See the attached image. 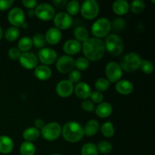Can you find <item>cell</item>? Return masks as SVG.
<instances>
[{"instance_id": "obj_1", "label": "cell", "mask_w": 155, "mask_h": 155, "mask_svg": "<svg viewBox=\"0 0 155 155\" xmlns=\"http://www.w3.org/2000/svg\"><path fill=\"white\" fill-rule=\"evenodd\" d=\"M85 58L89 61H97L101 59L105 53V47L103 41L98 38H89L82 45Z\"/></svg>"}, {"instance_id": "obj_2", "label": "cell", "mask_w": 155, "mask_h": 155, "mask_svg": "<svg viewBox=\"0 0 155 155\" xmlns=\"http://www.w3.org/2000/svg\"><path fill=\"white\" fill-rule=\"evenodd\" d=\"M61 134L67 142L75 143L80 142L84 136L83 127L76 121H69L61 128Z\"/></svg>"}, {"instance_id": "obj_3", "label": "cell", "mask_w": 155, "mask_h": 155, "mask_svg": "<svg viewBox=\"0 0 155 155\" xmlns=\"http://www.w3.org/2000/svg\"><path fill=\"white\" fill-rule=\"evenodd\" d=\"M104 44L105 50L113 56H119L124 51V42L122 39L117 34L107 36Z\"/></svg>"}, {"instance_id": "obj_4", "label": "cell", "mask_w": 155, "mask_h": 155, "mask_svg": "<svg viewBox=\"0 0 155 155\" xmlns=\"http://www.w3.org/2000/svg\"><path fill=\"white\" fill-rule=\"evenodd\" d=\"M141 62L142 59L137 53L130 52L123 58L120 65L123 71L131 73L140 68Z\"/></svg>"}, {"instance_id": "obj_5", "label": "cell", "mask_w": 155, "mask_h": 155, "mask_svg": "<svg viewBox=\"0 0 155 155\" xmlns=\"http://www.w3.org/2000/svg\"><path fill=\"white\" fill-rule=\"evenodd\" d=\"M111 30V23L107 18H101L95 21L92 26V33L95 38L105 37Z\"/></svg>"}, {"instance_id": "obj_6", "label": "cell", "mask_w": 155, "mask_h": 155, "mask_svg": "<svg viewBox=\"0 0 155 155\" xmlns=\"http://www.w3.org/2000/svg\"><path fill=\"white\" fill-rule=\"evenodd\" d=\"M82 16L87 20L96 18L99 13V5L95 0H86L80 5Z\"/></svg>"}, {"instance_id": "obj_7", "label": "cell", "mask_w": 155, "mask_h": 155, "mask_svg": "<svg viewBox=\"0 0 155 155\" xmlns=\"http://www.w3.org/2000/svg\"><path fill=\"white\" fill-rule=\"evenodd\" d=\"M61 126L56 122L48 123L45 124L41 130L42 137L47 141H54L58 139L61 134Z\"/></svg>"}, {"instance_id": "obj_8", "label": "cell", "mask_w": 155, "mask_h": 155, "mask_svg": "<svg viewBox=\"0 0 155 155\" xmlns=\"http://www.w3.org/2000/svg\"><path fill=\"white\" fill-rule=\"evenodd\" d=\"M35 15L39 20L43 21H48L54 18L55 11L51 5L48 3H40L37 5L35 8Z\"/></svg>"}, {"instance_id": "obj_9", "label": "cell", "mask_w": 155, "mask_h": 155, "mask_svg": "<svg viewBox=\"0 0 155 155\" xmlns=\"http://www.w3.org/2000/svg\"><path fill=\"white\" fill-rule=\"evenodd\" d=\"M105 74L107 80L110 83H117L122 77L123 70L120 65L117 62H109L105 67Z\"/></svg>"}, {"instance_id": "obj_10", "label": "cell", "mask_w": 155, "mask_h": 155, "mask_svg": "<svg viewBox=\"0 0 155 155\" xmlns=\"http://www.w3.org/2000/svg\"><path fill=\"white\" fill-rule=\"evenodd\" d=\"M75 65V60L71 56L62 55L56 61V69L61 74H68L73 71Z\"/></svg>"}, {"instance_id": "obj_11", "label": "cell", "mask_w": 155, "mask_h": 155, "mask_svg": "<svg viewBox=\"0 0 155 155\" xmlns=\"http://www.w3.org/2000/svg\"><path fill=\"white\" fill-rule=\"evenodd\" d=\"M37 58L41 63L43 64V65L48 66L56 62L58 59V54L55 50L52 48H42L38 52Z\"/></svg>"}, {"instance_id": "obj_12", "label": "cell", "mask_w": 155, "mask_h": 155, "mask_svg": "<svg viewBox=\"0 0 155 155\" xmlns=\"http://www.w3.org/2000/svg\"><path fill=\"white\" fill-rule=\"evenodd\" d=\"M8 20L13 27L18 28L25 23V14L21 8H13L8 14Z\"/></svg>"}, {"instance_id": "obj_13", "label": "cell", "mask_w": 155, "mask_h": 155, "mask_svg": "<svg viewBox=\"0 0 155 155\" xmlns=\"http://www.w3.org/2000/svg\"><path fill=\"white\" fill-rule=\"evenodd\" d=\"M54 24L58 30H68L72 26L73 19L67 12H59L54 17Z\"/></svg>"}, {"instance_id": "obj_14", "label": "cell", "mask_w": 155, "mask_h": 155, "mask_svg": "<svg viewBox=\"0 0 155 155\" xmlns=\"http://www.w3.org/2000/svg\"><path fill=\"white\" fill-rule=\"evenodd\" d=\"M19 62L20 64L25 69L33 70L37 67L39 59L35 54L27 51L21 53L19 58Z\"/></svg>"}, {"instance_id": "obj_15", "label": "cell", "mask_w": 155, "mask_h": 155, "mask_svg": "<svg viewBox=\"0 0 155 155\" xmlns=\"http://www.w3.org/2000/svg\"><path fill=\"white\" fill-rule=\"evenodd\" d=\"M74 84L69 80H61L56 86V92L61 98H68L74 92Z\"/></svg>"}, {"instance_id": "obj_16", "label": "cell", "mask_w": 155, "mask_h": 155, "mask_svg": "<svg viewBox=\"0 0 155 155\" xmlns=\"http://www.w3.org/2000/svg\"><path fill=\"white\" fill-rule=\"evenodd\" d=\"M82 49V45L76 39H69L66 41L63 45V51L67 55H74L77 54Z\"/></svg>"}, {"instance_id": "obj_17", "label": "cell", "mask_w": 155, "mask_h": 155, "mask_svg": "<svg viewBox=\"0 0 155 155\" xmlns=\"http://www.w3.org/2000/svg\"><path fill=\"white\" fill-rule=\"evenodd\" d=\"M62 37V33L60 30L56 27H51L46 31L45 35V39L46 42L50 45H54L58 43Z\"/></svg>"}, {"instance_id": "obj_18", "label": "cell", "mask_w": 155, "mask_h": 155, "mask_svg": "<svg viewBox=\"0 0 155 155\" xmlns=\"http://www.w3.org/2000/svg\"><path fill=\"white\" fill-rule=\"evenodd\" d=\"M74 92H75L77 97L83 100L87 99L92 92L90 86L85 82H80L77 83L74 87Z\"/></svg>"}, {"instance_id": "obj_19", "label": "cell", "mask_w": 155, "mask_h": 155, "mask_svg": "<svg viewBox=\"0 0 155 155\" xmlns=\"http://www.w3.org/2000/svg\"><path fill=\"white\" fill-rule=\"evenodd\" d=\"M115 89L118 93L121 95H130L133 92L134 89L133 84L130 81L127 80H120L119 81L117 82Z\"/></svg>"}, {"instance_id": "obj_20", "label": "cell", "mask_w": 155, "mask_h": 155, "mask_svg": "<svg viewBox=\"0 0 155 155\" xmlns=\"http://www.w3.org/2000/svg\"><path fill=\"white\" fill-rule=\"evenodd\" d=\"M51 70L49 67L45 66V65H39L35 68L34 75L38 80L45 81L48 80L51 77Z\"/></svg>"}, {"instance_id": "obj_21", "label": "cell", "mask_w": 155, "mask_h": 155, "mask_svg": "<svg viewBox=\"0 0 155 155\" xmlns=\"http://www.w3.org/2000/svg\"><path fill=\"white\" fill-rule=\"evenodd\" d=\"M13 148V140L9 136H0V153L1 154H9L12 152Z\"/></svg>"}, {"instance_id": "obj_22", "label": "cell", "mask_w": 155, "mask_h": 155, "mask_svg": "<svg viewBox=\"0 0 155 155\" xmlns=\"http://www.w3.org/2000/svg\"><path fill=\"white\" fill-rule=\"evenodd\" d=\"M113 112V107L108 102H101L95 108V113L97 116L101 118H107L111 115Z\"/></svg>"}, {"instance_id": "obj_23", "label": "cell", "mask_w": 155, "mask_h": 155, "mask_svg": "<svg viewBox=\"0 0 155 155\" xmlns=\"http://www.w3.org/2000/svg\"><path fill=\"white\" fill-rule=\"evenodd\" d=\"M114 12L117 15H124L130 10V4L126 0H117L112 6Z\"/></svg>"}, {"instance_id": "obj_24", "label": "cell", "mask_w": 155, "mask_h": 155, "mask_svg": "<svg viewBox=\"0 0 155 155\" xmlns=\"http://www.w3.org/2000/svg\"><path fill=\"white\" fill-rule=\"evenodd\" d=\"M99 124L95 120H91L86 124L83 127V133L86 136H92L96 134L99 130Z\"/></svg>"}, {"instance_id": "obj_25", "label": "cell", "mask_w": 155, "mask_h": 155, "mask_svg": "<svg viewBox=\"0 0 155 155\" xmlns=\"http://www.w3.org/2000/svg\"><path fill=\"white\" fill-rule=\"evenodd\" d=\"M39 136H40V132L35 127H29L26 129L23 133V138L27 142H30L36 141V139H39Z\"/></svg>"}, {"instance_id": "obj_26", "label": "cell", "mask_w": 155, "mask_h": 155, "mask_svg": "<svg viewBox=\"0 0 155 155\" xmlns=\"http://www.w3.org/2000/svg\"><path fill=\"white\" fill-rule=\"evenodd\" d=\"M74 38L79 42H84L89 39V32L84 27H77L74 31Z\"/></svg>"}, {"instance_id": "obj_27", "label": "cell", "mask_w": 155, "mask_h": 155, "mask_svg": "<svg viewBox=\"0 0 155 155\" xmlns=\"http://www.w3.org/2000/svg\"><path fill=\"white\" fill-rule=\"evenodd\" d=\"M32 47H33L32 39L28 36L22 37L18 43V48L21 52V51L22 52H27L31 49Z\"/></svg>"}, {"instance_id": "obj_28", "label": "cell", "mask_w": 155, "mask_h": 155, "mask_svg": "<svg viewBox=\"0 0 155 155\" xmlns=\"http://www.w3.org/2000/svg\"><path fill=\"white\" fill-rule=\"evenodd\" d=\"M5 38L8 42H14L18 39L20 36L19 28L15 27H10L5 32Z\"/></svg>"}, {"instance_id": "obj_29", "label": "cell", "mask_w": 155, "mask_h": 155, "mask_svg": "<svg viewBox=\"0 0 155 155\" xmlns=\"http://www.w3.org/2000/svg\"><path fill=\"white\" fill-rule=\"evenodd\" d=\"M36 152V147L32 142H24L20 147L21 155H34Z\"/></svg>"}, {"instance_id": "obj_30", "label": "cell", "mask_w": 155, "mask_h": 155, "mask_svg": "<svg viewBox=\"0 0 155 155\" xmlns=\"http://www.w3.org/2000/svg\"><path fill=\"white\" fill-rule=\"evenodd\" d=\"M101 133L105 138H111L114 135V127L110 122L107 121L103 124L101 127Z\"/></svg>"}, {"instance_id": "obj_31", "label": "cell", "mask_w": 155, "mask_h": 155, "mask_svg": "<svg viewBox=\"0 0 155 155\" xmlns=\"http://www.w3.org/2000/svg\"><path fill=\"white\" fill-rule=\"evenodd\" d=\"M82 155H98V151L96 145L93 143H86L81 149Z\"/></svg>"}, {"instance_id": "obj_32", "label": "cell", "mask_w": 155, "mask_h": 155, "mask_svg": "<svg viewBox=\"0 0 155 155\" xmlns=\"http://www.w3.org/2000/svg\"><path fill=\"white\" fill-rule=\"evenodd\" d=\"M145 3L142 0H135L130 5V9L133 14H140L145 10Z\"/></svg>"}, {"instance_id": "obj_33", "label": "cell", "mask_w": 155, "mask_h": 155, "mask_svg": "<svg viewBox=\"0 0 155 155\" xmlns=\"http://www.w3.org/2000/svg\"><path fill=\"white\" fill-rule=\"evenodd\" d=\"M110 83L106 78H98L95 83V87L98 92H105L110 87Z\"/></svg>"}, {"instance_id": "obj_34", "label": "cell", "mask_w": 155, "mask_h": 155, "mask_svg": "<svg viewBox=\"0 0 155 155\" xmlns=\"http://www.w3.org/2000/svg\"><path fill=\"white\" fill-rule=\"evenodd\" d=\"M66 8L67 12H68L67 13L68 15H70L71 16V15H76L80 12V3L77 0H73V1H71L68 3V5H66Z\"/></svg>"}, {"instance_id": "obj_35", "label": "cell", "mask_w": 155, "mask_h": 155, "mask_svg": "<svg viewBox=\"0 0 155 155\" xmlns=\"http://www.w3.org/2000/svg\"><path fill=\"white\" fill-rule=\"evenodd\" d=\"M32 42H33V45L38 48H42L45 46L46 41H45V36H43L41 33H37L35 34L32 38Z\"/></svg>"}, {"instance_id": "obj_36", "label": "cell", "mask_w": 155, "mask_h": 155, "mask_svg": "<svg viewBox=\"0 0 155 155\" xmlns=\"http://www.w3.org/2000/svg\"><path fill=\"white\" fill-rule=\"evenodd\" d=\"M96 146L98 148V151L104 154L111 152L112 148H113L110 142H107V141H101V142H98Z\"/></svg>"}, {"instance_id": "obj_37", "label": "cell", "mask_w": 155, "mask_h": 155, "mask_svg": "<svg viewBox=\"0 0 155 155\" xmlns=\"http://www.w3.org/2000/svg\"><path fill=\"white\" fill-rule=\"evenodd\" d=\"M77 71H86L89 67V61L85 57H80L75 61V65Z\"/></svg>"}, {"instance_id": "obj_38", "label": "cell", "mask_w": 155, "mask_h": 155, "mask_svg": "<svg viewBox=\"0 0 155 155\" xmlns=\"http://www.w3.org/2000/svg\"><path fill=\"white\" fill-rule=\"evenodd\" d=\"M141 71L145 74H151L154 70V66L151 61L148 60H142L140 68Z\"/></svg>"}, {"instance_id": "obj_39", "label": "cell", "mask_w": 155, "mask_h": 155, "mask_svg": "<svg viewBox=\"0 0 155 155\" xmlns=\"http://www.w3.org/2000/svg\"><path fill=\"white\" fill-rule=\"evenodd\" d=\"M82 74L80 73V71H77V70H74V71H72L70 72L69 75H68V79H69V81L71 82V83H77L81 80Z\"/></svg>"}, {"instance_id": "obj_40", "label": "cell", "mask_w": 155, "mask_h": 155, "mask_svg": "<svg viewBox=\"0 0 155 155\" xmlns=\"http://www.w3.org/2000/svg\"><path fill=\"white\" fill-rule=\"evenodd\" d=\"M126 26V21L123 18H116L114 20L113 24H111V27H113L116 31L124 30Z\"/></svg>"}, {"instance_id": "obj_41", "label": "cell", "mask_w": 155, "mask_h": 155, "mask_svg": "<svg viewBox=\"0 0 155 155\" xmlns=\"http://www.w3.org/2000/svg\"><path fill=\"white\" fill-rule=\"evenodd\" d=\"M89 98H91L90 101L93 103H96V104H100V103L102 102L103 98V94L101 92H98V91H94V92H91L90 95H89Z\"/></svg>"}, {"instance_id": "obj_42", "label": "cell", "mask_w": 155, "mask_h": 155, "mask_svg": "<svg viewBox=\"0 0 155 155\" xmlns=\"http://www.w3.org/2000/svg\"><path fill=\"white\" fill-rule=\"evenodd\" d=\"M21 52L19 51L18 48H15V47H13V48H10L8 51V58L10 59H12V61H16L19 60V58L21 56Z\"/></svg>"}, {"instance_id": "obj_43", "label": "cell", "mask_w": 155, "mask_h": 155, "mask_svg": "<svg viewBox=\"0 0 155 155\" xmlns=\"http://www.w3.org/2000/svg\"><path fill=\"white\" fill-rule=\"evenodd\" d=\"M81 107L83 110L87 112H92L95 110V105L94 103L90 100L86 99L81 103Z\"/></svg>"}, {"instance_id": "obj_44", "label": "cell", "mask_w": 155, "mask_h": 155, "mask_svg": "<svg viewBox=\"0 0 155 155\" xmlns=\"http://www.w3.org/2000/svg\"><path fill=\"white\" fill-rule=\"evenodd\" d=\"M13 4V0H0V11H5L10 8Z\"/></svg>"}, {"instance_id": "obj_45", "label": "cell", "mask_w": 155, "mask_h": 155, "mask_svg": "<svg viewBox=\"0 0 155 155\" xmlns=\"http://www.w3.org/2000/svg\"><path fill=\"white\" fill-rule=\"evenodd\" d=\"M23 5L27 8L30 9H34L37 6L38 3L36 0H23L22 1Z\"/></svg>"}, {"instance_id": "obj_46", "label": "cell", "mask_w": 155, "mask_h": 155, "mask_svg": "<svg viewBox=\"0 0 155 155\" xmlns=\"http://www.w3.org/2000/svg\"><path fill=\"white\" fill-rule=\"evenodd\" d=\"M44 126H45V123L42 119L38 118V119H36L34 120V127L37 130H42Z\"/></svg>"}, {"instance_id": "obj_47", "label": "cell", "mask_w": 155, "mask_h": 155, "mask_svg": "<svg viewBox=\"0 0 155 155\" xmlns=\"http://www.w3.org/2000/svg\"><path fill=\"white\" fill-rule=\"evenodd\" d=\"M54 4L55 5L57 8H64V6L65 7L66 5V1H64V0H58V1H54Z\"/></svg>"}, {"instance_id": "obj_48", "label": "cell", "mask_w": 155, "mask_h": 155, "mask_svg": "<svg viewBox=\"0 0 155 155\" xmlns=\"http://www.w3.org/2000/svg\"><path fill=\"white\" fill-rule=\"evenodd\" d=\"M27 15L29 17H33L35 15V11L34 9H30L28 12H27Z\"/></svg>"}, {"instance_id": "obj_49", "label": "cell", "mask_w": 155, "mask_h": 155, "mask_svg": "<svg viewBox=\"0 0 155 155\" xmlns=\"http://www.w3.org/2000/svg\"><path fill=\"white\" fill-rule=\"evenodd\" d=\"M3 36V31H2V27H0V39L2 38Z\"/></svg>"}, {"instance_id": "obj_50", "label": "cell", "mask_w": 155, "mask_h": 155, "mask_svg": "<svg viewBox=\"0 0 155 155\" xmlns=\"http://www.w3.org/2000/svg\"><path fill=\"white\" fill-rule=\"evenodd\" d=\"M27 27H28V24H27V23H24V24H23V25L22 26H21V27H22V28L23 29H26V28H27Z\"/></svg>"}, {"instance_id": "obj_51", "label": "cell", "mask_w": 155, "mask_h": 155, "mask_svg": "<svg viewBox=\"0 0 155 155\" xmlns=\"http://www.w3.org/2000/svg\"><path fill=\"white\" fill-rule=\"evenodd\" d=\"M51 155H61V154H51Z\"/></svg>"}]
</instances>
